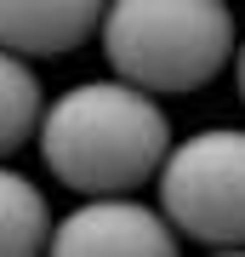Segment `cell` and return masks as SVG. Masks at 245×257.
Segmentation results:
<instances>
[{
	"label": "cell",
	"mask_w": 245,
	"mask_h": 257,
	"mask_svg": "<svg viewBox=\"0 0 245 257\" xmlns=\"http://www.w3.org/2000/svg\"><path fill=\"white\" fill-rule=\"evenodd\" d=\"M171 120L160 92L131 80H80L40 114V160L74 194H120L160 177Z\"/></svg>",
	"instance_id": "1"
},
{
	"label": "cell",
	"mask_w": 245,
	"mask_h": 257,
	"mask_svg": "<svg viewBox=\"0 0 245 257\" xmlns=\"http://www.w3.org/2000/svg\"><path fill=\"white\" fill-rule=\"evenodd\" d=\"M97 40L120 80L200 92L234 63V12L228 0H109Z\"/></svg>",
	"instance_id": "2"
},
{
	"label": "cell",
	"mask_w": 245,
	"mask_h": 257,
	"mask_svg": "<svg viewBox=\"0 0 245 257\" xmlns=\"http://www.w3.org/2000/svg\"><path fill=\"white\" fill-rule=\"evenodd\" d=\"M160 211L171 229L211 251H245V132L205 126L165 149L160 160Z\"/></svg>",
	"instance_id": "3"
},
{
	"label": "cell",
	"mask_w": 245,
	"mask_h": 257,
	"mask_svg": "<svg viewBox=\"0 0 245 257\" xmlns=\"http://www.w3.org/2000/svg\"><path fill=\"white\" fill-rule=\"evenodd\" d=\"M182 234L160 206L137 200V189L120 194H80L69 217H57L52 251L63 257H171Z\"/></svg>",
	"instance_id": "4"
},
{
	"label": "cell",
	"mask_w": 245,
	"mask_h": 257,
	"mask_svg": "<svg viewBox=\"0 0 245 257\" xmlns=\"http://www.w3.org/2000/svg\"><path fill=\"white\" fill-rule=\"evenodd\" d=\"M109 0H0V46L23 57H69L103 29Z\"/></svg>",
	"instance_id": "5"
},
{
	"label": "cell",
	"mask_w": 245,
	"mask_h": 257,
	"mask_svg": "<svg viewBox=\"0 0 245 257\" xmlns=\"http://www.w3.org/2000/svg\"><path fill=\"white\" fill-rule=\"evenodd\" d=\"M52 246V211L46 194L29 183L23 172L0 166V257H29Z\"/></svg>",
	"instance_id": "6"
},
{
	"label": "cell",
	"mask_w": 245,
	"mask_h": 257,
	"mask_svg": "<svg viewBox=\"0 0 245 257\" xmlns=\"http://www.w3.org/2000/svg\"><path fill=\"white\" fill-rule=\"evenodd\" d=\"M40 114H46V97H40V80L29 69V57L0 46V160L18 155L40 132Z\"/></svg>",
	"instance_id": "7"
},
{
	"label": "cell",
	"mask_w": 245,
	"mask_h": 257,
	"mask_svg": "<svg viewBox=\"0 0 245 257\" xmlns=\"http://www.w3.org/2000/svg\"><path fill=\"white\" fill-rule=\"evenodd\" d=\"M234 86H239V103H245V40H239V52H234Z\"/></svg>",
	"instance_id": "8"
}]
</instances>
